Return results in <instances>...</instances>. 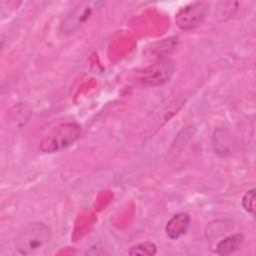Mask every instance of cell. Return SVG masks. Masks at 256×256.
Segmentation results:
<instances>
[{"mask_svg":"<svg viewBox=\"0 0 256 256\" xmlns=\"http://www.w3.org/2000/svg\"><path fill=\"white\" fill-rule=\"evenodd\" d=\"M51 241V230L43 222L25 225L15 237V248L22 255L44 254Z\"/></svg>","mask_w":256,"mask_h":256,"instance_id":"1","label":"cell"},{"mask_svg":"<svg viewBox=\"0 0 256 256\" xmlns=\"http://www.w3.org/2000/svg\"><path fill=\"white\" fill-rule=\"evenodd\" d=\"M255 198H256V190L251 189L245 193L242 199L243 208L252 215H254L255 213Z\"/></svg>","mask_w":256,"mask_h":256,"instance_id":"9","label":"cell"},{"mask_svg":"<svg viewBox=\"0 0 256 256\" xmlns=\"http://www.w3.org/2000/svg\"><path fill=\"white\" fill-rule=\"evenodd\" d=\"M157 251V247L152 242H141L130 247L128 254L129 255H154Z\"/></svg>","mask_w":256,"mask_h":256,"instance_id":"8","label":"cell"},{"mask_svg":"<svg viewBox=\"0 0 256 256\" xmlns=\"http://www.w3.org/2000/svg\"><path fill=\"white\" fill-rule=\"evenodd\" d=\"M81 128L75 122H65L54 127L40 141L39 149L44 153L61 151L72 145L80 136Z\"/></svg>","mask_w":256,"mask_h":256,"instance_id":"2","label":"cell"},{"mask_svg":"<svg viewBox=\"0 0 256 256\" xmlns=\"http://www.w3.org/2000/svg\"><path fill=\"white\" fill-rule=\"evenodd\" d=\"M175 71L173 62L167 58H160L144 68L138 74V81L147 86H159L168 82Z\"/></svg>","mask_w":256,"mask_h":256,"instance_id":"3","label":"cell"},{"mask_svg":"<svg viewBox=\"0 0 256 256\" xmlns=\"http://www.w3.org/2000/svg\"><path fill=\"white\" fill-rule=\"evenodd\" d=\"M209 4L203 1H196L182 7L175 16L177 26L182 30H192L199 26L206 18Z\"/></svg>","mask_w":256,"mask_h":256,"instance_id":"4","label":"cell"},{"mask_svg":"<svg viewBox=\"0 0 256 256\" xmlns=\"http://www.w3.org/2000/svg\"><path fill=\"white\" fill-rule=\"evenodd\" d=\"M190 224V216L185 212L173 215L167 222L165 230L170 239H177L184 235Z\"/></svg>","mask_w":256,"mask_h":256,"instance_id":"6","label":"cell"},{"mask_svg":"<svg viewBox=\"0 0 256 256\" xmlns=\"http://www.w3.org/2000/svg\"><path fill=\"white\" fill-rule=\"evenodd\" d=\"M243 242V236L241 234H234L225 237L220 240L216 245V253L219 255H231L235 253Z\"/></svg>","mask_w":256,"mask_h":256,"instance_id":"7","label":"cell"},{"mask_svg":"<svg viewBox=\"0 0 256 256\" xmlns=\"http://www.w3.org/2000/svg\"><path fill=\"white\" fill-rule=\"evenodd\" d=\"M101 4L100 2H83L65 19L62 24V30L72 32L82 25L92 14L94 8Z\"/></svg>","mask_w":256,"mask_h":256,"instance_id":"5","label":"cell"}]
</instances>
